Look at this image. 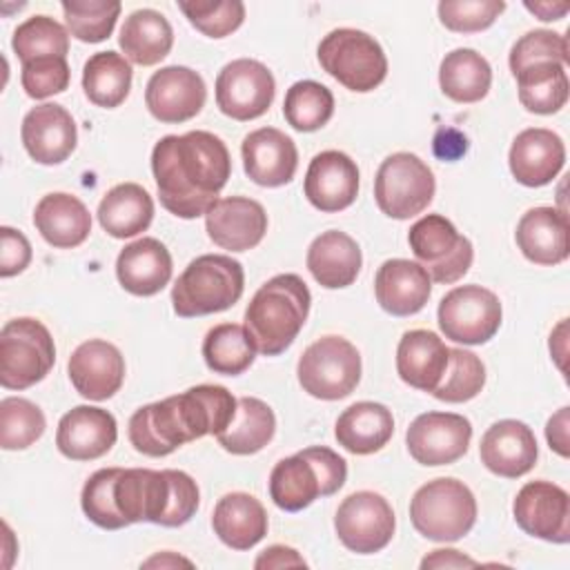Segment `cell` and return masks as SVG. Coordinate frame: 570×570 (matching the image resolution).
Wrapping results in <instances>:
<instances>
[{
  "instance_id": "obj_29",
  "label": "cell",
  "mask_w": 570,
  "mask_h": 570,
  "mask_svg": "<svg viewBox=\"0 0 570 570\" xmlns=\"http://www.w3.org/2000/svg\"><path fill=\"white\" fill-rule=\"evenodd\" d=\"M521 254L537 265H559L568 258V214L557 207L528 209L514 232Z\"/></svg>"
},
{
  "instance_id": "obj_41",
  "label": "cell",
  "mask_w": 570,
  "mask_h": 570,
  "mask_svg": "<svg viewBox=\"0 0 570 570\" xmlns=\"http://www.w3.org/2000/svg\"><path fill=\"white\" fill-rule=\"evenodd\" d=\"M519 100L532 114H557L568 102L566 65L539 62L521 69L517 76Z\"/></svg>"
},
{
  "instance_id": "obj_13",
  "label": "cell",
  "mask_w": 570,
  "mask_h": 570,
  "mask_svg": "<svg viewBox=\"0 0 570 570\" xmlns=\"http://www.w3.org/2000/svg\"><path fill=\"white\" fill-rule=\"evenodd\" d=\"M499 296L481 285L450 289L439 303V327L445 338L463 345H483L501 327Z\"/></svg>"
},
{
  "instance_id": "obj_2",
  "label": "cell",
  "mask_w": 570,
  "mask_h": 570,
  "mask_svg": "<svg viewBox=\"0 0 570 570\" xmlns=\"http://www.w3.org/2000/svg\"><path fill=\"white\" fill-rule=\"evenodd\" d=\"M236 405L238 399L223 385H194L138 407L129 419V441L140 454L167 456L205 434L218 436L232 423Z\"/></svg>"
},
{
  "instance_id": "obj_51",
  "label": "cell",
  "mask_w": 570,
  "mask_h": 570,
  "mask_svg": "<svg viewBox=\"0 0 570 570\" xmlns=\"http://www.w3.org/2000/svg\"><path fill=\"white\" fill-rule=\"evenodd\" d=\"M69 78H71V71H69L67 58L45 56V58H33L29 62H22L20 82L29 98L42 100L53 94H62L69 87Z\"/></svg>"
},
{
  "instance_id": "obj_26",
  "label": "cell",
  "mask_w": 570,
  "mask_h": 570,
  "mask_svg": "<svg viewBox=\"0 0 570 570\" xmlns=\"http://www.w3.org/2000/svg\"><path fill=\"white\" fill-rule=\"evenodd\" d=\"M510 171L525 187H543L557 178L566 165V147L559 134L530 127L517 134L508 154Z\"/></svg>"
},
{
  "instance_id": "obj_57",
  "label": "cell",
  "mask_w": 570,
  "mask_h": 570,
  "mask_svg": "<svg viewBox=\"0 0 570 570\" xmlns=\"http://www.w3.org/2000/svg\"><path fill=\"white\" fill-rule=\"evenodd\" d=\"M525 9L532 11L539 20H546V22H552V20H559L563 18L568 11H570V4L568 2H525Z\"/></svg>"
},
{
  "instance_id": "obj_23",
  "label": "cell",
  "mask_w": 570,
  "mask_h": 570,
  "mask_svg": "<svg viewBox=\"0 0 570 570\" xmlns=\"http://www.w3.org/2000/svg\"><path fill=\"white\" fill-rule=\"evenodd\" d=\"M20 136L27 154L40 165H60L71 156L78 142L71 114L56 102H45L27 111Z\"/></svg>"
},
{
  "instance_id": "obj_33",
  "label": "cell",
  "mask_w": 570,
  "mask_h": 570,
  "mask_svg": "<svg viewBox=\"0 0 570 570\" xmlns=\"http://www.w3.org/2000/svg\"><path fill=\"white\" fill-rule=\"evenodd\" d=\"M267 525L263 503L247 492H229L214 505L212 528L232 550L254 548L267 534Z\"/></svg>"
},
{
  "instance_id": "obj_50",
  "label": "cell",
  "mask_w": 570,
  "mask_h": 570,
  "mask_svg": "<svg viewBox=\"0 0 570 570\" xmlns=\"http://www.w3.org/2000/svg\"><path fill=\"white\" fill-rule=\"evenodd\" d=\"M503 9V0H443L439 2V18L450 31L476 33L488 29Z\"/></svg>"
},
{
  "instance_id": "obj_53",
  "label": "cell",
  "mask_w": 570,
  "mask_h": 570,
  "mask_svg": "<svg viewBox=\"0 0 570 570\" xmlns=\"http://www.w3.org/2000/svg\"><path fill=\"white\" fill-rule=\"evenodd\" d=\"M256 568H305V559L289 546H269L254 561Z\"/></svg>"
},
{
  "instance_id": "obj_36",
  "label": "cell",
  "mask_w": 570,
  "mask_h": 570,
  "mask_svg": "<svg viewBox=\"0 0 570 570\" xmlns=\"http://www.w3.org/2000/svg\"><path fill=\"white\" fill-rule=\"evenodd\" d=\"M96 214L109 236L131 238L151 225L154 200L142 185L120 183L102 196Z\"/></svg>"
},
{
  "instance_id": "obj_7",
  "label": "cell",
  "mask_w": 570,
  "mask_h": 570,
  "mask_svg": "<svg viewBox=\"0 0 570 570\" xmlns=\"http://www.w3.org/2000/svg\"><path fill=\"white\" fill-rule=\"evenodd\" d=\"M410 521L430 541H459L476 521V499L459 479H432L414 492Z\"/></svg>"
},
{
  "instance_id": "obj_1",
  "label": "cell",
  "mask_w": 570,
  "mask_h": 570,
  "mask_svg": "<svg viewBox=\"0 0 570 570\" xmlns=\"http://www.w3.org/2000/svg\"><path fill=\"white\" fill-rule=\"evenodd\" d=\"M160 205L178 218H198L218 200L232 174L225 142L203 129L163 136L151 151Z\"/></svg>"
},
{
  "instance_id": "obj_21",
  "label": "cell",
  "mask_w": 570,
  "mask_h": 570,
  "mask_svg": "<svg viewBox=\"0 0 570 570\" xmlns=\"http://www.w3.org/2000/svg\"><path fill=\"white\" fill-rule=\"evenodd\" d=\"M481 463L497 476L519 479L528 474L539 456L534 432L517 419L492 423L481 436Z\"/></svg>"
},
{
  "instance_id": "obj_27",
  "label": "cell",
  "mask_w": 570,
  "mask_h": 570,
  "mask_svg": "<svg viewBox=\"0 0 570 570\" xmlns=\"http://www.w3.org/2000/svg\"><path fill=\"white\" fill-rule=\"evenodd\" d=\"M374 294L387 314L412 316L425 307L432 294V278L416 261L390 258L376 269Z\"/></svg>"
},
{
  "instance_id": "obj_11",
  "label": "cell",
  "mask_w": 570,
  "mask_h": 570,
  "mask_svg": "<svg viewBox=\"0 0 570 570\" xmlns=\"http://www.w3.org/2000/svg\"><path fill=\"white\" fill-rule=\"evenodd\" d=\"M432 169L410 151L387 156L374 178V198L379 209L396 220H407L421 214L434 198Z\"/></svg>"
},
{
  "instance_id": "obj_42",
  "label": "cell",
  "mask_w": 570,
  "mask_h": 570,
  "mask_svg": "<svg viewBox=\"0 0 570 570\" xmlns=\"http://www.w3.org/2000/svg\"><path fill=\"white\" fill-rule=\"evenodd\" d=\"M334 114L332 91L316 80L294 82L283 100V116L296 131H316Z\"/></svg>"
},
{
  "instance_id": "obj_47",
  "label": "cell",
  "mask_w": 570,
  "mask_h": 570,
  "mask_svg": "<svg viewBox=\"0 0 570 570\" xmlns=\"http://www.w3.org/2000/svg\"><path fill=\"white\" fill-rule=\"evenodd\" d=\"M178 9L185 18L207 38H225L234 33L245 20V4L240 0H216V2H187L180 0Z\"/></svg>"
},
{
  "instance_id": "obj_49",
  "label": "cell",
  "mask_w": 570,
  "mask_h": 570,
  "mask_svg": "<svg viewBox=\"0 0 570 570\" xmlns=\"http://www.w3.org/2000/svg\"><path fill=\"white\" fill-rule=\"evenodd\" d=\"M510 71L517 76L521 69L539 62H568V38L550 29H534L521 36L510 49Z\"/></svg>"
},
{
  "instance_id": "obj_45",
  "label": "cell",
  "mask_w": 570,
  "mask_h": 570,
  "mask_svg": "<svg viewBox=\"0 0 570 570\" xmlns=\"http://www.w3.org/2000/svg\"><path fill=\"white\" fill-rule=\"evenodd\" d=\"M11 47L20 62L45 56L65 58L69 51V33L60 22L49 16H31L13 31Z\"/></svg>"
},
{
  "instance_id": "obj_38",
  "label": "cell",
  "mask_w": 570,
  "mask_h": 570,
  "mask_svg": "<svg viewBox=\"0 0 570 570\" xmlns=\"http://www.w3.org/2000/svg\"><path fill=\"white\" fill-rule=\"evenodd\" d=\"M276 432L272 407L256 396H240L232 423L216 436L220 448L232 454H254L263 450Z\"/></svg>"
},
{
  "instance_id": "obj_58",
  "label": "cell",
  "mask_w": 570,
  "mask_h": 570,
  "mask_svg": "<svg viewBox=\"0 0 570 570\" xmlns=\"http://www.w3.org/2000/svg\"><path fill=\"white\" fill-rule=\"evenodd\" d=\"M156 566H160V568H176V566H191V561L189 559H183V557H176L174 552H163V554H156V557H151V559H147L145 563H142V568H156Z\"/></svg>"
},
{
  "instance_id": "obj_4",
  "label": "cell",
  "mask_w": 570,
  "mask_h": 570,
  "mask_svg": "<svg viewBox=\"0 0 570 570\" xmlns=\"http://www.w3.org/2000/svg\"><path fill=\"white\" fill-rule=\"evenodd\" d=\"M312 294L298 274H278L263 283L245 309V327L256 352L276 356L285 352L309 314Z\"/></svg>"
},
{
  "instance_id": "obj_40",
  "label": "cell",
  "mask_w": 570,
  "mask_h": 570,
  "mask_svg": "<svg viewBox=\"0 0 570 570\" xmlns=\"http://www.w3.org/2000/svg\"><path fill=\"white\" fill-rule=\"evenodd\" d=\"M203 358L216 374L238 376L256 358V345L245 325L220 323L203 338Z\"/></svg>"
},
{
  "instance_id": "obj_10",
  "label": "cell",
  "mask_w": 570,
  "mask_h": 570,
  "mask_svg": "<svg viewBox=\"0 0 570 570\" xmlns=\"http://www.w3.org/2000/svg\"><path fill=\"white\" fill-rule=\"evenodd\" d=\"M296 374L309 396L338 401L352 394L361 381V354L343 336H323L301 354Z\"/></svg>"
},
{
  "instance_id": "obj_37",
  "label": "cell",
  "mask_w": 570,
  "mask_h": 570,
  "mask_svg": "<svg viewBox=\"0 0 570 570\" xmlns=\"http://www.w3.org/2000/svg\"><path fill=\"white\" fill-rule=\"evenodd\" d=\"M439 85L454 102H479L488 96L492 85L490 62L474 49H454L441 60Z\"/></svg>"
},
{
  "instance_id": "obj_44",
  "label": "cell",
  "mask_w": 570,
  "mask_h": 570,
  "mask_svg": "<svg viewBox=\"0 0 570 570\" xmlns=\"http://www.w3.org/2000/svg\"><path fill=\"white\" fill-rule=\"evenodd\" d=\"M67 29L80 42H102L111 36L122 4L118 0H65Z\"/></svg>"
},
{
  "instance_id": "obj_17",
  "label": "cell",
  "mask_w": 570,
  "mask_h": 570,
  "mask_svg": "<svg viewBox=\"0 0 570 570\" xmlns=\"http://www.w3.org/2000/svg\"><path fill=\"white\" fill-rule=\"evenodd\" d=\"M472 439V423L454 412L419 414L405 434L412 459L421 465H448L461 459Z\"/></svg>"
},
{
  "instance_id": "obj_20",
  "label": "cell",
  "mask_w": 570,
  "mask_h": 570,
  "mask_svg": "<svg viewBox=\"0 0 570 570\" xmlns=\"http://www.w3.org/2000/svg\"><path fill=\"white\" fill-rule=\"evenodd\" d=\"M207 236L223 249L247 252L256 247L267 232L263 205L247 196L218 198L205 214Z\"/></svg>"
},
{
  "instance_id": "obj_25",
  "label": "cell",
  "mask_w": 570,
  "mask_h": 570,
  "mask_svg": "<svg viewBox=\"0 0 570 570\" xmlns=\"http://www.w3.org/2000/svg\"><path fill=\"white\" fill-rule=\"evenodd\" d=\"M307 200L325 212L334 214L350 207L358 194V167L356 163L336 149L321 151L312 158L305 183Z\"/></svg>"
},
{
  "instance_id": "obj_12",
  "label": "cell",
  "mask_w": 570,
  "mask_h": 570,
  "mask_svg": "<svg viewBox=\"0 0 570 570\" xmlns=\"http://www.w3.org/2000/svg\"><path fill=\"white\" fill-rule=\"evenodd\" d=\"M412 254L425 267L430 278L441 285L456 283L472 265V243L456 232L452 220L441 214L419 218L407 234Z\"/></svg>"
},
{
  "instance_id": "obj_56",
  "label": "cell",
  "mask_w": 570,
  "mask_h": 570,
  "mask_svg": "<svg viewBox=\"0 0 570 570\" xmlns=\"http://www.w3.org/2000/svg\"><path fill=\"white\" fill-rule=\"evenodd\" d=\"M476 561L465 557L463 552L459 550H452V548H445V550H432L423 561H421V568L428 570V568H474Z\"/></svg>"
},
{
  "instance_id": "obj_34",
  "label": "cell",
  "mask_w": 570,
  "mask_h": 570,
  "mask_svg": "<svg viewBox=\"0 0 570 570\" xmlns=\"http://www.w3.org/2000/svg\"><path fill=\"white\" fill-rule=\"evenodd\" d=\"M394 434L392 412L383 403L358 401L341 412L334 436L352 454H372L387 445Z\"/></svg>"
},
{
  "instance_id": "obj_3",
  "label": "cell",
  "mask_w": 570,
  "mask_h": 570,
  "mask_svg": "<svg viewBox=\"0 0 570 570\" xmlns=\"http://www.w3.org/2000/svg\"><path fill=\"white\" fill-rule=\"evenodd\" d=\"M198 501V485L183 470L118 468L114 481V503L127 525L138 521L185 525L196 514Z\"/></svg>"
},
{
  "instance_id": "obj_52",
  "label": "cell",
  "mask_w": 570,
  "mask_h": 570,
  "mask_svg": "<svg viewBox=\"0 0 570 570\" xmlns=\"http://www.w3.org/2000/svg\"><path fill=\"white\" fill-rule=\"evenodd\" d=\"M31 263V245L20 229L0 227V276L9 278L27 269Z\"/></svg>"
},
{
  "instance_id": "obj_46",
  "label": "cell",
  "mask_w": 570,
  "mask_h": 570,
  "mask_svg": "<svg viewBox=\"0 0 570 570\" xmlns=\"http://www.w3.org/2000/svg\"><path fill=\"white\" fill-rule=\"evenodd\" d=\"M42 410L22 396L0 401V445L2 450H24L45 434Z\"/></svg>"
},
{
  "instance_id": "obj_35",
  "label": "cell",
  "mask_w": 570,
  "mask_h": 570,
  "mask_svg": "<svg viewBox=\"0 0 570 570\" xmlns=\"http://www.w3.org/2000/svg\"><path fill=\"white\" fill-rule=\"evenodd\" d=\"M118 45L129 62L151 67L171 51L174 29L160 11L136 9L125 18Z\"/></svg>"
},
{
  "instance_id": "obj_32",
  "label": "cell",
  "mask_w": 570,
  "mask_h": 570,
  "mask_svg": "<svg viewBox=\"0 0 570 570\" xmlns=\"http://www.w3.org/2000/svg\"><path fill=\"white\" fill-rule=\"evenodd\" d=\"M358 243L338 229H327L316 236L307 249V269L321 287L341 289L356 281L361 272Z\"/></svg>"
},
{
  "instance_id": "obj_28",
  "label": "cell",
  "mask_w": 570,
  "mask_h": 570,
  "mask_svg": "<svg viewBox=\"0 0 570 570\" xmlns=\"http://www.w3.org/2000/svg\"><path fill=\"white\" fill-rule=\"evenodd\" d=\"M171 269L169 249L151 236L125 245L116 258L118 283L134 296L158 294L169 283Z\"/></svg>"
},
{
  "instance_id": "obj_6",
  "label": "cell",
  "mask_w": 570,
  "mask_h": 570,
  "mask_svg": "<svg viewBox=\"0 0 570 570\" xmlns=\"http://www.w3.org/2000/svg\"><path fill=\"white\" fill-rule=\"evenodd\" d=\"M245 272L238 261L225 254L194 258L171 287L174 312L183 318L229 309L243 296Z\"/></svg>"
},
{
  "instance_id": "obj_31",
  "label": "cell",
  "mask_w": 570,
  "mask_h": 570,
  "mask_svg": "<svg viewBox=\"0 0 570 570\" xmlns=\"http://www.w3.org/2000/svg\"><path fill=\"white\" fill-rule=\"evenodd\" d=\"M33 225L51 247L71 249L87 240L91 232V214L80 198L53 191L38 200Z\"/></svg>"
},
{
  "instance_id": "obj_39",
  "label": "cell",
  "mask_w": 570,
  "mask_h": 570,
  "mask_svg": "<svg viewBox=\"0 0 570 570\" xmlns=\"http://www.w3.org/2000/svg\"><path fill=\"white\" fill-rule=\"evenodd\" d=\"M82 89L96 107L114 109L125 102L131 89V65L116 51L94 53L82 69Z\"/></svg>"
},
{
  "instance_id": "obj_22",
  "label": "cell",
  "mask_w": 570,
  "mask_h": 570,
  "mask_svg": "<svg viewBox=\"0 0 570 570\" xmlns=\"http://www.w3.org/2000/svg\"><path fill=\"white\" fill-rule=\"evenodd\" d=\"M118 439V425L111 412L94 405H76L56 430V445L71 461H94L107 454Z\"/></svg>"
},
{
  "instance_id": "obj_30",
  "label": "cell",
  "mask_w": 570,
  "mask_h": 570,
  "mask_svg": "<svg viewBox=\"0 0 570 570\" xmlns=\"http://www.w3.org/2000/svg\"><path fill=\"white\" fill-rule=\"evenodd\" d=\"M450 347L430 330H410L396 347V372L403 383L421 392H434L448 367Z\"/></svg>"
},
{
  "instance_id": "obj_15",
  "label": "cell",
  "mask_w": 570,
  "mask_h": 570,
  "mask_svg": "<svg viewBox=\"0 0 570 570\" xmlns=\"http://www.w3.org/2000/svg\"><path fill=\"white\" fill-rule=\"evenodd\" d=\"M276 94L272 71L252 58L227 62L216 76V105L234 120H254L263 116Z\"/></svg>"
},
{
  "instance_id": "obj_16",
  "label": "cell",
  "mask_w": 570,
  "mask_h": 570,
  "mask_svg": "<svg viewBox=\"0 0 570 570\" xmlns=\"http://www.w3.org/2000/svg\"><path fill=\"white\" fill-rule=\"evenodd\" d=\"M517 525L550 543L570 541V497L552 481H528L512 503Z\"/></svg>"
},
{
  "instance_id": "obj_18",
  "label": "cell",
  "mask_w": 570,
  "mask_h": 570,
  "mask_svg": "<svg viewBox=\"0 0 570 570\" xmlns=\"http://www.w3.org/2000/svg\"><path fill=\"white\" fill-rule=\"evenodd\" d=\"M207 100V87L198 71L180 65L154 71L145 87V105L160 122H185L200 114Z\"/></svg>"
},
{
  "instance_id": "obj_8",
  "label": "cell",
  "mask_w": 570,
  "mask_h": 570,
  "mask_svg": "<svg viewBox=\"0 0 570 570\" xmlns=\"http://www.w3.org/2000/svg\"><path fill=\"white\" fill-rule=\"evenodd\" d=\"M318 62L334 80L356 94L376 89L387 76V58L379 40L358 29H334L318 45Z\"/></svg>"
},
{
  "instance_id": "obj_24",
  "label": "cell",
  "mask_w": 570,
  "mask_h": 570,
  "mask_svg": "<svg viewBox=\"0 0 570 570\" xmlns=\"http://www.w3.org/2000/svg\"><path fill=\"white\" fill-rule=\"evenodd\" d=\"M243 167L249 180L261 187L287 185L298 167V151L289 136L276 127L249 131L240 145Z\"/></svg>"
},
{
  "instance_id": "obj_43",
  "label": "cell",
  "mask_w": 570,
  "mask_h": 570,
  "mask_svg": "<svg viewBox=\"0 0 570 570\" xmlns=\"http://www.w3.org/2000/svg\"><path fill=\"white\" fill-rule=\"evenodd\" d=\"M485 385V365L483 361L468 350L450 347L448 367L432 396L445 403H465L474 399Z\"/></svg>"
},
{
  "instance_id": "obj_48",
  "label": "cell",
  "mask_w": 570,
  "mask_h": 570,
  "mask_svg": "<svg viewBox=\"0 0 570 570\" xmlns=\"http://www.w3.org/2000/svg\"><path fill=\"white\" fill-rule=\"evenodd\" d=\"M116 474H118V468L96 470L85 481L82 494H80V505L85 517L102 530H120L127 525L114 503Z\"/></svg>"
},
{
  "instance_id": "obj_14",
  "label": "cell",
  "mask_w": 570,
  "mask_h": 570,
  "mask_svg": "<svg viewBox=\"0 0 570 570\" xmlns=\"http://www.w3.org/2000/svg\"><path fill=\"white\" fill-rule=\"evenodd\" d=\"M334 530L347 550L356 554H374L394 537V510L387 499L376 492H352L336 510Z\"/></svg>"
},
{
  "instance_id": "obj_55",
  "label": "cell",
  "mask_w": 570,
  "mask_h": 570,
  "mask_svg": "<svg viewBox=\"0 0 570 570\" xmlns=\"http://www.w3.org/2000/svg\"><path fill=\"white\" fill-rule=\"evenodd\" d=\"M468 151V138L456 129H439L434 136V154L443 160H456Z\"/></svg>"
},
{
  "instance_id": "obj_9",
  "label": "cell",
  "mask_w": 570,
  "mask_h": 570,
  "mask_svg": "<svg viewBox=\"0 0 570 570\" xmlns=\"http://www.w3.org/2000/svg\"><path fill=\"white\" fill-rule=\"evenodd\" d=\"M56 361L49 330L29 316L13 318L0 330V383L7 390H27L40 383Z\"/></svg>"
},
{
  "instance_id": "obj_19",
  "label": "cell",
  "mask_w": 570,
  "mask_h": 570,
  "mask_svg": "<svg viewBox=\"0 0 570 570\" xmlns=\"http://www.w3.org/2000/svg\"><path fill=\"white\" fill-rule=\"evenodd\" d=\"M67 372L80 396L105 401L111 399L125 381V358L114 343L89 338L71 352Z\"/></svg>"
},
{
  "instance_id": "obj_5",
  "label": "cell",
  "mask_w": 570,
  "mask_h": 570,
  "mask_svg": "<svg viewBox=\"0 0 570 570\" xmlns=\"http://www.w3.org/2000/svg\"><path fill=\"white\" fill-rule=\"evenodd\" d=\"M347 463L325 445L305 448L281 459L269 474V497L276 508L298 512L318 497H330L343 488Z\"/></svg>"
},
{
  "instance_id": "obj_54",
  "label": "cell",
  "mask_w": 570,
  "mask_h": 570,
  "mask_svg": "<svg viewBox=\"0 0 570 570\" xmlns=\"http://www.w3.org/2000/svg\"><path fill=\"white\" fill-rule=\"evenodd\" d=\"M568 414H570V407H561L557 414L550 416V421L546 425V439H548L550 450H554L563 459L570 454V450H568Z\"/></svg>"
}]
</instances>
